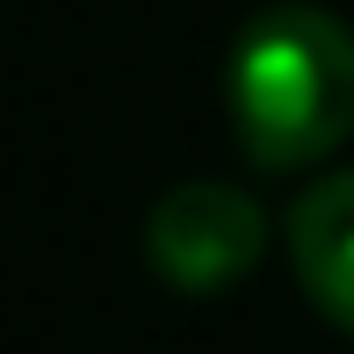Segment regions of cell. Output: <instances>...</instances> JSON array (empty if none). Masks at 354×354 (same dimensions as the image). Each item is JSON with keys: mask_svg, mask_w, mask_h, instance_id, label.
Segmentation results:
<instances>
[{"mask_svg": "<svg viewBox=\"0 0 354 354\" xmlns=\"http://www.w3.org/2000/svg\"><path fill=\"white\" fill-rule=\"evenodd\" d=\"M268 253V210L239 181H174L145 217V261L167 289L181 297H217L246 282Z\"/></svg>", "mask_w": 354, "mask_h": 354, "instance_id": "7a4b0ae2", "label": "cell"}, {"mask_svg": "<svg viewBox=\"0 0 354 354\" xmlns=\"http://www.w3.org/2000/svg\"><path fill=\"white\" fill-rule=\"evenodd\" d=\"M282 246H289V268H297V289L311 297V311L326 326L354 333V167L311 181L289 203Z\"/></svg>", "mask_w": 354, "mask_h": 354, "instance_id": "3957f363", "label": "cell"}, {"mask_svg": "<svg viewBox=\"0 0 354 354\" xmlns=\"http://www.w3.org/2000/svg\"><path fill=\"white\" fill-rule=\"evenodd\" d=\"M224 123L261 174H304L354 138V29L318 0L261 8L224 58Z\"/></svg>", "mask_w": 354, "mask_h": 354, "instance_id": "6da1fadb", "label": "cell"}]
</instances>
